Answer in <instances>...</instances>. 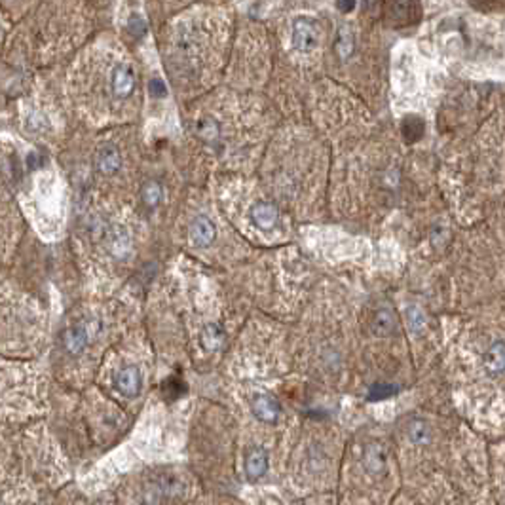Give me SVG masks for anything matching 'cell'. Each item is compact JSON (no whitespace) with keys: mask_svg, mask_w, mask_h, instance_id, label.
I'll return each instance as SVG.
<instances>
[{"mask_svg":"<svg viewBox=\"0 0 505 505\" xmlns=\"http://www.w3.org/2000/svg\"><path fill=\"white\" fill-rule=\"evenodd\" d=\"M319 42V25L312 18H296L293 23V46L302 53L312 52Z\"/></svg>","mask_w":505,"mask_h":505,"instance_id":"cell-1","label":"cell"},{"mask_svg":"<svg viewBox=\"0 0 505 505\" xmlns=\"http://www.w3.org/2000/svg\"><path fill=\"white\" fill-rule=\"evenodd\" d=\"M420 2L418 0H389V13L395 25H413L420 20Z\"/></svg>","mask_w":505,"mask_h":505,"instance_id":"cell-2","label":"cell"},{"mask_svg":"<svg viewBox=\"0 0 505 505\" xmlns=\"http://www.w3.org/2000/svg\"><path fill=\"white\" fill-rule=\"evenodd\" d=\"M112 93L118 99L130 97L135 90V74L130 65H118L111 76Z\"/></svg>","mask_w":505,"mask_h":505,"instance_id":"cell-3","label":"cell"},{"mask_svg":"<svg viewBox=\"0 0 505 505\" xmlns=\"http://www.w3.org/2000/svg\"><path fill=\"white\" fill-rule=\"evenodd\" d=\"M116 389L124 397H135L141 392V384H143V376L137 367H125L122 368L116 378H114Z\"/></svg>","mask_w":505,"mask_h":505,"instance_id":"cell-4","label":"cell"},{"mask_svg":"<svg viewBox=\"0 0 505 505\" xmlns=\"http://www.w3.org/2000/svg\"><path fill=\"white\" fill-rule=\"evenodd\" d=\"M397 325V317L395 312L387 304L380 306V308L374 310L373 317H371V333L374 336H387L392 335Z\"/></svg>","mask_w":505,"mask_h":505,"instance_id":"cell-5","label":"cell"},{"mask_svg":"<svg viewBox=\"0 0 505 505\" xmlns=\"http://www.w3.org/2000/svg\"><path fill=\"white\" fill-rule=\"evenodd\" d=\"M191 237L198 247H209L211 243L215 242L216 228L209 216L198 215L194 219V223L191 226Z\"/></svg>","mask_w":505,"mask_h":505,"instance_id":"cell-6","label":"cell"},{"mask_svg":"<svg viewBox=\"0 0 505 505\" xmlns=\"http://www.w3.org/2000/svg\"><path fill=\"white\" fill-rule=\"evenodd\" d=\"M95 165L103 175H114L122 167V156L114 144H103L95 154Z\"/></svg>","mask_w":505,"mask_h":505,"instance_id":"cell-7","label":"cell"},{"mask_svg":"<svg viewBox=\"0 0 505 505\" xmlns=\"http://www.w3.org/2000/svg\"><path fill=\"white\" fill-rule=\"evenodd\" d=\"M387 464V448L378 441L368 443L363 450V466L368 473H382Z\"/></svg>","mask_w":505,"mask_h":505,"instance_id":"cell-8","label":"cell"},{"mask_svg":"<svg viewBox=\"0 0 505 505\" xmlns=\"http://www.w3.org/2000/svg\"><path fill=\"white\" fill-rule=\"evenodd\" d=\"M277 219H279V211L270 202H258L251 207V221L261 230L274 228L277 224Z\"/></svg>","mask_w":505,"mask_h":505,"instance_id":"cell-9","label":"cell"},{"mask_svg":"<svg viewBox=\"0 0 505 505\" xmlns=\"http://www.w3.org/2000/svg\"><path fill=\"white\" fill-rule=\"evenodd\" d=\"M251 408H253V414L261 422H276L277 416H279V405L270 395H255L253 401H251Z\"/></svg>","mask_w":505,"mask_h":505,"instance_id":"cell-10","label":"cell"},{"mask_svg":"<svg viewBox=\"0 0 505 505\" xmlns=\"http://www.w3.org/2000/svg\"><path fill=\"white\" fill-rule=\"evenodd\" d=\"M268 471V452L263 446H253L245 458V473L249 479H261Z\"/></svg>","mask_w":505,"mask_h":505,"instance_id":"cell-11","label":"cell"},{"mask_svg":"<svg viewBox=\"0 0 505 505\" xmlns=\"http://www.w3.org/2000/svg\"><path fill=\"white\" fill-rule=\"evenodd\" d=\"M407 437L413 445H429V441H431V427H429V424H427L426 420L414 418V420H410L407 424Z\"/></svg>","mask_w":505,"mask_h":505,"instance_id":"cell-12","label":"cell"},{"mask_svg":"<svg viewBox=\"0 0 505 505\" xmlns=\"http://www.w3.org/2000/svg\"><path fill=\"white\" fill-rule=\"evenodd\" d=\"M485 365L486 368L492 374H499L505 367V346L501 340H496L488 348L485 355Z\"/></svg>","mask_w":505,"mask_h":505,"instance_id":"cell-13","label":"cell"},{"mask_svg":"<svg viewBox=\"0 0 505 505\" xmlns=\"http://www.w3.org/2000/svg\"><path fill=\"white\" fill-rule=\"evenodd\" d=\"M224 340H226V335H224L223 327L216 323H207L202 331V342L207 350L223 348Z\"/></svg>","mask_w":505,"mask_h":505,"instance_id":"cell-14","label":"cell"},{"mask_svg":"<svg viewBox=\"0 0 505 505\" xmlns=\"http://www.w3.org/2000/svg\"><path fill=\"white\" fill-rule=\"evenodd\" d=\"M65 346L71 354H80L88 346V331L84 327L71 328L65 335Z\"/></svg>","mask_w":505,"mask_h":505,"instance_id":"cell-15","label":"cell"},{"mask_svg":"<svg viewBox=\"0 0 505 505\" xmlns=\"http://www.w3.org/2000/svg\"><path fill=\"white\" fill-rule=\"evenodd\" d=\"M355 50V39L348 27H342L340 33H338V40H336V53L340 60H350L352 53Z\"/></svg>","mask_w":505,"mask_h":505,"instance_id":"cell-16","label":"cell"},{"mask_svg":"<svg viewBox=\"0 0 505 505\" xmlns=\"http://www.w3.org/2000/svg\"><path fill=\"white\" fill-rule=\"evenodd\" d=\"M407 323L410 331H413L414 335H422L427 327V319H426V314L422 312V308L418 306H408L407 310Z\"/></svg>","mask_w":505,"mask_h":505,"instance_id":"cell-17","label":"cell"},{"mask_svg":"<svg viewBox=\"0 0 505 505\" xmlns=\"http://www.w3.org/2000/svg\"><path fill=\"white\" fill-rule=\"evenodd\" d=\"M403 135L408 143H414L424 135V122L416 116H407L403 120Z\"/></svg>","mask_w":505,"mask_h":505,"instance_id":"cell-18","label":"cell"},{"mask_svg":"<svg viewBox=\"0 0 505 505\" xmlns=\"http://www.w3.org/2000/svg\"><path fill=\"white\" fill-rule=\"evenodd\" d=\"M143 202L144 205L151 207V209L160 205V202H162V186H160L156 181H148V183L143 186Z\"/></svg>","mask_w":505,"mask_h":505,"instance_id":"cell-19","label":"cell"},{"mask_svg":"<svg viewBox=\"0 0 505 505\" xmlns=\"http://www.w3.org/2000/svg\"><path fill=\"white\" fill-rule=\"evenodd\" d=\"M399 394V386H395V384H374L371 387V392L367 394V399L368 401H380V399H387V397H392V395Z\"/></svg>","mask_w":505,"mask_h":505,"instance_id":"cell-20","label":"cell"},{"mask_svg":"<svg viewBox=\"0 0 505 505\" xmlns=\"http://www.w3.org/2000/svg\"><path fill=\"white\" fill-rule=\"evenodd\" d=\"M112 253L114 255H118L122 256L125 253V251H130V234L125 232L124 228H116V232H114V242H112Z\"/></svg>","mask_w":505,"mask_h":505,"instance_id":"cell-21","label":"cell"},{"mask_svg":"<svg viewBox=\"0 0 505 505\" xmlns=\"http://www.w3.org/2000/svg\"><path fill=\"white\" fill-rule=\"evenodd\" d=\"M198 133H200V137L205 139V141H213V139L219 137V125H216L215 120L202 118L200 124H198Z\"/></svg>","mask_w":505,"mask_h":505,"instance_id":"cell-22","label":"cell"},{"mask_svg":"<svg viewBox=\"0 0 505 505\" xmlns=\"http://www.w3.org/2000/svg\"><path fill=\"white\" fill-rule=\"evenodd\" d=\"M127 31H130L135 39H141V36L146 33V21H144L141 15H132V20L127 23Z\"/></svg>","mask_w":505,"mask_h":505,"instance_id":"cell-23","label":"cell"},{"mask_svg":"<svg viewBox=\"0 0 505 505\" xmlns=\"http://www.w3.org/2000/svg\"><path fill=\"white\" fill-rule=\"evenodd\" d=\"M148 90H151L152 97H165L167 95V85L164 84L162 78H152L151 84H148Z\"/></svg>","mask_w":505,"mask_h":505,"instance_id":"cell-24","label":"cell"},{"mask_svg":"<svg viewBox=\"0 0 505 505\" xmlns=\"http://www.w3.org/2000/svg\"><path fill=\"white\" fill-rule=\"evenodd\" d=\"M355 4H357V0H338L336 2V6H338V10L344 13H350L352 10L355 8Z\"/></svg>","mask_w":505,"mask_h":505,"instance_id":"cell-25","label":"cell"}]
</instances>
